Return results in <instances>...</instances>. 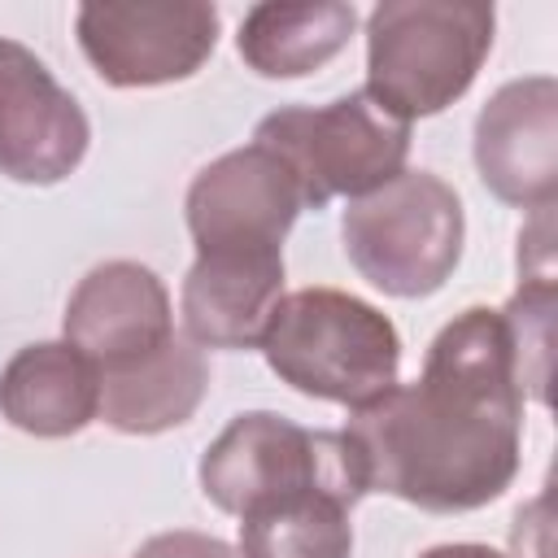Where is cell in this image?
<instances>
[{"mask_svg":"<svg viewBox=\"0 0 558 558\" xmlns=\"http://www.w3.org/2000/svg\"><path fill=\"white\" fill-rule=\"evenodd\" d=\"M201 488L235 519L262 501L305 488H327L349 506L366 497L362 462L344 432H314L275 410L235 414L218 432L201 453Z\"/></svg>","mask_w":558,"mask_h":558,"instance_id":"5b68a950","label":"cell"},{"mask_svg":"<svg viewBox=\"0 0 558 558\" xmlns=\"http://www.w3.org/2000/svg\"><path fill=\"white\" fill-rule=\"evenodd\" d=\"M418 558H506V554H497L493 545H480V541H453V545H432Z\"/></svg>","mask_w":558,"mask_h":558,"instance_id":"ac0fdd59","label":"cell"},{"mask_svg":"<svg viewBox=\"0 0 558 558\" xmlns=\"http://www.w3.org/2000/svg\"><path fill=\"white\" fill-rule=\"evenodd\" d=\"M135 558H240L235 545L218 541V536H205V532H187V527H174V532H157L148 536Z\"/></svg>","mask_w":558,"mask_h":558,"instance_id":"e0dca14e","label":"cell"},{"mask_svg":"<svg viewBox=\"0 0 558 558\" xmlns=\"http://www.w3.org/2000/svg\"><path fill=\"white\" fill-rule=\"evenodd\" d=\"M209 392V362L205 353L170 336L161 349L100 371V418L122 436H157L183 427Z\"/></svg>","mask_w":558,"mask_h":558,"instance_id":"5bb4252c","label":"cell"},{"mask_svg":"<svg viewBox=\"0 0 558 558\" xmlns=\"http://www.w3.org/2000/svg\"><path fill=\"white\" fill-rule=\"evenodd\" d=\"M74 35L109 87H161L192 78L218 48V9L205 0L78 4Z\"/></svg>","mask_w":558,"mask_h":558,"instance_id":"52a82bcc","label":"cell"},{"mask_svg":"<svg viewBox=\"0 0 558 558\" xmlns=\"http://www.w3.org/2000/svg\"><path fill=\"white\" fill-rule=\"evenodd\" d=\"M257 349L288 388L344 410L379 401L401 371V336L392 318L340 288L279 296Z\"/></svg>","mask_w":558,"mask_h":558,"instance_id":"7a4b0ae2","label":"cell"},{"mask_svg":"<svg viewBox=\"0 0 558 558\" xmlns=\"http://www.w3.org/2000/svg\"><path fill=\"white\" fill-rule=\"evenodd\" d=\"M253 144L270 148L301 183L305 209L331 196H366L405 170L410 122L379 109L366 92L336 96L331 105H288L257 122Z\"/></svg>","mask_w":558,"mask_h":558,"instance_id":"8992f818","label":"cell"},{"mask_svg":"<svg viewBox=\"0 0 558 558\" xmlns=\"http://www.w3.org/2000/svg\"><path fill=\"white\" fill-rule=\"evenodd\" d=\"M497 13L475 0H384L366 17V96L401 122L449 109L493 48Z\"/></svg>","mask_w":558,"mask_h":558,"instance_id":"3957f363","label":"cell"},{"mask_svg":"<svg viewBox=\"0 0 558 558\" xmlns=\"http://www.w3.org/2000/svg\"><path fill=\"white\" fill-rule=\"evenodd\" d=\"M92 144L83 105L17 39L0 35V174L13 183L70 179Z\"/></svg>","mask_w":558,"mask_h":558,"instance_id":"9c48e42d","label":"cell"},{"mask_svg":"<svg viewBox=\"0 0 558 558\" xmlns=\"http://www.w3.org/2000/svg\"><path fill=\"white\" fill-rule=\"evenodd\" d=\"M0 414L39 440L78 436L100 418V371L65 340L26 344L0 371Z\"/></svg>","mask_w":558,"mask_h":558,"instance_id":"4fadbf2b","label":"cell"},{"mask_svg":"<svg viewBox=\"0 0 558 558\" xmlns=\"http://www.w3.org/2000/svg\"><path fill=\"white\" fill-rule=\"evenodd\" d=\"M462 201L432 170H401L340 214V240L353 270L401 301L432 296L449 283L462 257Z\"/></svg>","mask_w":558,"mask_h":558,"instance_id":"277c9868","label":"cell"},{"mask_svg":"<svg viewBox=\"0 0 558 558\" xmlns=\"http://www.w3.org/2000/svg\"><path fill=\"white\" fill-rule=\"evenodd\" d=\"M349 501L327 488L288 493L240 514V558H353Z\"/></svg>","mask_w":558,"mask_h":558,"instance_id":"2e32d148","label":"cell"},{"mask_svg":"<svg viewBox=\"0 0 558 558\" xmlns=\"http://www.w3.org/2000/svg\"><path fill=\"white\" fill-rule=\"evenodd\" d=\"M366 493L401 497L432 514L497 501L519 475L523 379L501 310L471 305L427 344L414 384L349 410Z\"/></svg>","mask_w":558,"mask_h":558,"instance_id":"6da1fadb","label":"cell"},{"mask_svg":"<svg viewBox=\"0 0 558 558\" xmlns=\"http://www.w3.org/2000/svg\"><path fill=\"white\" fill-rule=\"evenodd\" d=\"M475 170L514 209H554L558 196V83L527 74L501 83L475 118Z\"/></svg>","mask_w":558,"mask_h":558,"instance_id":"30bf717a","label":"cell"},{"mask_svg":"<svg viewBox=\"0 0 558 558\" xmlns=\"http://www.w3.org/2000/svg\"><path fill=\"white\" fill-rule=\"evenodd\" d=\"M283 296V253H196L179 310L192 344L253 349Z\"/></svg>","mask_w":558,"mask_h":558,"instance_id":"7c38bea8","label":"cell"},{"mask_svg":"<svg viewBox=\"0 0 558 558\" xmlns=\"http://www.w3.org/2000/svg\"><path fill=\"white\" fill-rule=\"evenodd\" d=\"M61 331L96 371L126 366L174 336L170 292L140 262H100L70 292Z\"/></svg>","mask_w":558,"mask_h":558,"instance_id":"8fae6325","label":"cell"},{"mask_svg":"<svg viewBox=\"0 0 558 558\" xmlns=\"http://www.w3.org/2000/svg\"><path fill=\"white\" fill-rule=\"evenodd\" d=\"M357 9L340 0H305V4H253L240 22L235 48L244 65L262 78H301L340 57L353 39Z\"/></svg>","mask_w":558,"mask_h":558,"instance_id":"9a60e30c","label":"cell"},{"mask_svg":"<svg viewBox=\"0 0 558 558\" xmlns=\"http://www.w3.org/2000/svg\"><path fill=\"white\" fill-rule=\"evenodd\" d=\"M183 209L196 253H283L305 196L270 148L244 144L196 170Z\"/></svg>","mask_w":558,"mask_h":558,"instance_id":"ba28073f","label":"cell"}]
</instances>
